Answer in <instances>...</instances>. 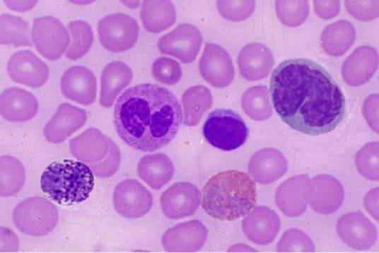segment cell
Segmentation results:
<instances>
[{
  "instance_id": "cell-1",
  "label": "cell",
  "mask_w": 379,
  "mask_h": 253,
  "mask_svg": "<svg viewBox=\"0 0 379 253\" xmlns=\"http://www.w3.org/2000/svg\"><path fill=\"white\" fill-rule=\"evenodd\" d=\"M272 100L292 129L315 136L332 131L345 112L342 90L322 66L310 59L284 61L272 73Z\"/></svg>"
},
{
  "instance_id": "cell-2",
  "label": "cell",
  "mask_w": 379,
  "mask_h": 253,
  "mask_svg": "<svg viewBox=\"0 0 379 253\" xmlns=\"http://www.w3.org/2000/svg\"><path fill=\"white\" fill-rule=\"evenodd\" d=\"M182 121L181 105L168 89L153 83L130 87L119 97L114 124L132 148L152 152L168 145Z\"/></svg>"
},
{
  "instance_id": "cell-3",
  "label": "cell",
  "mask_w": 379,
  "mask_h": 253,
  "mask_svg": "<svg viewBox=\"0 0 379 253\" xmlns=\"http://www.w3.org/2000/svg\"><path fill=\"white\" fill-rule=\"evenodd\" d=\"M257 189L245 172L230 170L212 176L202 191V208L220 220H235L247 214L255 206Z\"/></svg>"
},
{
  "instance_id": "cell-4",
  "label": "cell",
  "mask_w": 379,
  "mask_h": 253,
  "mask_svg": "<svg viewBox=\"0 0 379 253\" xmlns=\"http://www.w3.org/2000/svg\"><path fill=\"white\" fill-rule=\"evenodd\" d=\"M40 184L43 192L57 204L71 205L88 199L94 187V177L84 163L63 160L45 168Z\"/></svg>"
},
{
  "instance_id": "cell-5",
  "label": "cell",
  "mask_w": 379,
  "mask_h": 253,
  "mask_svg": "<svg viewBox=\"0 0 379 253\" xmlns=\"http://www.w3.org/2000/svg\"><path fill=\"white\" fill-rule=\"evenodd\" d=\"M69 148L74 157L88 165L100 178L112 176L119 166L118 146L98 129L91 127L71 139Z\"/></svg>"
},
{
  "instance_id": "cell-6",
  "label": "cell",
  "mask_w": 379,
  "mask_h": 253,
  "mask_svg": "<svg viewBox=\"0 0 379 253\" xmlns=\"http://www.w3.org/2000/svg\"><path fill=\"white\" fill-rule=\"evenodd\" d=\"M203 134L213 146L223 151H233L246 141L249 130L239 114L230 110L218 109L209 114Z\"/></svg>"
},
{
  "instance_id": "cell-7",
  "label": "cell",
  "mask_w": 379,
  "mask_h": 253,
  "mask_svg": "<svg viewBox=\"0 0 379 253\" xmlns=\"http://www.w3.org/2000/svg\"><path fill=\"white\" fill-rule=\"evenodd\" d=\"M13 220L22 233L31 236H43L55 228L58 222V211L47 199L30 197L16 206Z\"/></svg>"
},
{
  "instance_id": "cell-8",
  "label": "cell",
  "mask_w": 379,
  "mask_h": 253,
  "mask_svg": "<svg viewBox=\"0 0 379 253\" xmlns=\"http://www.w3.org/2000/svg\"><path fill=\"white\" fill-rule=\"evenodd\" d=\"M100 41L107 50L120 52L131 49L135 45L139 25L129 16L117 13L109 14L100 20L98 25Z\"/></svg>"
},
{
  "instance_id": "cell-9",
  "label": "cell",
  "mask_w": 379,
  "mask_h": 253,
  "mask_svg": "<svg viewBox=\"0 0 379 253\" xmlns=\"http://www.w3.org/2000/svg\"><path fill=\"white\" fill-rule=\"evenodd\" d=\"M32 39L36 49L51 61L61 57L69 43L68 30L59 20L51 16L33 20Z\"/></svg>"
},
{
  "instance_id": "cell-10",
  "label": "cell",
  "mask_w": 379,
  "mask_h": 253,
  "mask_svg": "<svg viewBox=\"0 0 379 253\" xmlns=\"http://www.w3.org/2000/svg\"><path fill=\"white\" fill-rule=\"evenodd\" d=\"M115 211L127 218L146 215L153 205L151 193L139 181L127 179L120 182L113 193Z\"/></svg>"
},
{
  "instance_id": "cell-11",
  "label": "cell",
  "mask_w": 379,
  "mask_h": 253,
  "mask_svg": "<svg viewBox=\"0 0 379 253\" xmlns=\"http://www.w3.org/2000/svg\"><path fill=\"white\" fill-rule=\"evenodd\" d=\"M202 43L199 29L192 24L183 23L161 37L158 47L163 54L173 56L184 63H191L196 59Z\"/></svg>"
},
{
  "instance_id": "cell-12",
  "label": "cell",
  "mask_w": 379,
  "mask_h": 253,
  "mask_svg": "<svg viewBox=\"0 0 379 253\" xmlns=\"http://www.w3.org/2000/svg\"><path fill=\"white\" fill-rule=\"evenodd\" d=\"M199 68L202 76L216 88L229 86L235 75L228 53L220 45L213 43H206Z\"/></svg>"
},
{
  "instance_id": "cell-13",
  "label": "cell",
  "mask_w": 379,
  "mask_h": 253,
  "mask_svg": "<svg viewBox=\"0 0 379 253\" xmlns=\"http://www.w3.org/2000/svg\"><path fill=\"white\" fill-rule=\"evenodd\" d=\"M201 203V193L190 182H177L167 189L161 196V206L170 219H180L195 213Z\"/></svg>"
},
{
  "instance_id": "cell-14",
  "label": "cell",
  "mask_w": 379,
  "mask_h": 253,
  "mask_svg": "<svg viewBox=\"0 0 379 253\" xmlns=\"http://www.w3.org/2000/svg\"><path fill=\"white\" fill-rule=\"evenodd\" d=\"M7 71L16 83L32 88L43 86L49 76L47 64L30 50H20L8 59Z\"/></svg>"
},
{
  "instance_id": "cell-15",
  "label": "cell",
  "mask_w": 379,
  "mask_h": 253,
  "mask_svg": "<svg viewBox=\"0 0 379 253\" xmlns=\"http://www.w3.org/2000/svg\"><path fill=\"white\" fill-rule=\"evenodd\" d=\"M207 233L201 221L192 220L168 229L162 237V244L168 252H196L205 244Z\"/></svg>"
},
{
  "instance_id": "cell-16",
  "label": "cell",
  "mask_w": 379,
  "mask_h": 253,
  "mask_svg": "<svg viewBox=\"0 0 379 253\" xmlns=\"http://www.w3.org/2000/svg\"><path fill=\"white\" fill-rule=\"evenodd\" d=\"M60 86L66 98L83 105L93 103L96 98V78L85 66H74L66 70L62 76Z\"/></svg>"
},
{
  "instance_id": "cell-17",
  "label": "cell",
  "mask_w": 379,
  "mask_h": 253,
  "mask_svg": "<svg viewBox=\"0 0 379 253\" xmlns=\"http://www.w3.org/2000/svg\"><path fill=\"white\" fill-rule=\"evenodd\" d=\"M337 230L342 240L356 250H365L376 240L373 224L361 212L349 213L338 221Z\"/></svg>"
},
{
  "instance_id": "cell-18",
  "label": "cell",
  "mask_w": 379,
  "mask_h": 253,
  "mask_svg": "<svg viewBox=\"0 0 379 253\" xmlns=\"http://www.w3.org/2000/svg\"><path fill=\"white\" fill-rule=\"evenodd\" d=\"M86 120L85 110L62 103L45 125L44 136L50 143H61L81 129Z\"/></svg>"
},
{
  "instance_id": "cell-19",
  "label": "cell",
  "mask_w": 379,
  "mask_h": 253,
  "mask_svg": "<svg viewBox=\"0 0 379 253\" xmlns=\"http://www.w3.org/2000/svg\"><path fill=\"white\" fill-rule=\"evenodd\" d=\"M242 227L250 241L265 245L276 237L280 228V220L274 211L260 206L243 219Z\"/></svg>"
},
{
  "instance_id": "cell-20",
  "label": "cell",
  "mask_w": 379,
  "mask_h": 253,
  "mask_svg": "<svg viewBox=\"0 0 379 253\" xmlns=\"http://www.w3.org/2000/svg\"><path fill=\"white\" fill-rule=\"evenodd\" d=\"M378 65L377 51L369 46H361L344 61L342 68V77L350 86H361L373 76Z\"/></svg>"
},
{
  "instance_id": "cell-21",
  "label": "cell",
  "mask_w": 379,
  "mask_h": 253,
  "mask_svg": "<svg viewBox=\"0 0 379 253\" xmlns=\"http://www.w3.org/2000/svg\"><path fill=\"white\" fill-rule=\"evenodd\" d=\"M238 62L241 76L252 81L266 78L274 66V60L267 46L250 43L240 50Z\"/></svg>"
},
{
  "instance_id": "cell-22",
  "label": "cell",
  "mask_w": 379,
  "mask_h": 253,
  "mask_svg": "<svg viewBox=\"0 0 379 253\" xmlns=\"http://www.w3.org/2000/svg\"><path fill=\"white\" fill-rule=\"evenodd\" d=\"M38 103L30 92L16 87L4 90L1 94L0 111L6 120L23 122L37 114Z\"/></svg>"
},
{
  "instance_id": "cell-23",
  "label": "cell",
  "mask_w": 379,
  "mask_h": 253,
  "mask_svg": "<svg viewBox=\"0 0 379 253\" xmlns=\"http://www.w3.org/2000/svg\"><path fill=\"white\" fill-rule=\"evenodd\" d=\"M287 162L284 155L276 149L264 148L256 152L250 158L248 171L253 179L260 184H269L285 174Z\"/></svg>"
},
{
  "instance_id": "cell-24",
  "label": "cell",
  "mask_w": 379,
  "mask_h": 253,
  "mask_svg": "<svg viewBox=\"0 0 379 253\" xmlns=\"http://www.w3.org/2000/svg\"><path fill=\"white\" fill-rule=\"evenodd\" d=\"M311 207L317 212H334L343 201V189L340 183L332 177L317 176L311 182Z\"/></svg>"
},
{
  "instance_id": "cell-25",
  "label": "cell",
  "mask_w": 379,
  "mask_h": 253,
  "mask_svg": "<svg viewBox=\"0 0 379 253\" xmlns=\"http://www.w3.org/2000/svg\"><path fill=\"white\" fill-rule=\"evenodd\" d=\"M132 69L124 63L119 61L108 64L101 74V88L100 104L110 107L119 93L127 86L132 81Z\"/></svg>"
},
{
  "instance_id": "cell-26",
  "label": "cell",
  "mask_w": 379,
  "mask_h": 253,
  "mask_svg": "<svg viewBox=\"0 0 379 253\" xmlns=\"http://www.w3.org/2000/svg\"><path fill=\"white\" fill-rule=\"evenodd\" d=\"M138 175L148 186L160 189L174 175L172 160L163 153L146 155L139 162Z\"/></svg>"
},
{
  "instance_id": "cell-27",
  "label": "cell",
  "mask_w": 379,
  "mask_h": 253,
  "mask_svg": "<svg viewBox=\"0 0 379 253\" xmlns=\"http://www.w3.org/2000/svg\"><path fill=\"white\" fill-rule=\"evenodd\" d=\"M356 30L348 20H340L327 25L320 37L324 51L332 56L344 54L354 44Z\"/></svg>"
},
{
  "instance_id": "cell-28",
  "label": "cell",
  "mask_w": 379,
  "mask_h": 253,
  "mask_svg": "<svg viewBox=\"0 0 379 253\" xmlns=\"http://www.w3.org/2000/svg\"><path fill=\"white\" fill-rule=\"evenodd\" d=\"M140 16L144 28L148 32L161 33L175 23L176 13L170 1H144Z\"/></svg>"
},
{
  "instance_id": "cell-29",
  "label": "cell",
  "mask_w": 379,
  "mask_h": 253,
  "mask_svg": "<svg viewBox=\"0 0 379 253\" xmlns=\"http://www.w3.org/2000/svg\"><path fill=\"white\" fill-rule=\"evenodd\" d=\"M184 123L187 126L197 125L204 112L212 105L210 90L204 86H194L183 93Z\"/></svg>"
},
{
  "instance_id": "cell-30",
  "label": "cell",
  "mask_w": 379,
  "mask_h": 253,
  "mask_svg": "<svg viewBox=\"0 0 379 253\" xmlns=\"http://www.w3.org/2000/svg\"><path fill=\"white\" fill-rule=\"evenodd\" d=\"M0 42L14 47L32 46L28 22L21 18L7 13L1 15Z\"/></svg>"
},
{
  "instance_id": "cell-31",
  "label": "cell",
  "mask_w": 379,
  "mask_h": 253,
  "mask_svg": "<svg viewBox=\"0 0 379 253\" xmlns=\"http://www.w3.org/2000/svg\"><path fill=\"white\" fill-rule=\"evenodd\" d=\"M242 107L246 114L256 121L268 119L272 114L269 91L264 86L249 88L242 97Z\"/></svg>"
},
{
  "instance_id": "cell-32",
  "label": "cell",
  "mask_w": 379,
  "mask_h": 253,
  "mask_svg": "<svg viewBox=\"0 0 379 253\" xmlns=\"http://www.w3.org/2000/svg\"><path fill=\"white\" fill-rule=\"evenodd\" d=\"M1 196L8 197L16 194L23 187L25 180V168L16 158L3 155L0 160Z\"/></svg>"
},
{
  "instance_id": "cell-33",
  "label": "cell",
  "mask_w": 379,
  "mask_h": 253,
  "mask_svg": "<svg viewBox=\"0 0 379 253\" xmlns=\"http://www.w3.org/2000/svg\"><path fill=\"white\" fill-rule=\"evenodd\" d=\"M71 34V44L65 52L67 58L76 60L81 58L90 50L93 42V33L90 25L83 20H77L67 25Z\"/></svg>"
},
{
  "instance_id": "cell-34",
  "label": "cell",
  "mask_w": 379,
  "mask_h": 253,
  "mask_svg": "<svg viewBox=\"0 0 379 253\" xmlns=\"http://www.w3.org/2000/svg\"><path fill=\"white\" fill-rule=\"evenodd\" d=\"M275 7L279 20L290 27L302 24L309 13L307 1H276Z\"/></svg>"
},
{
  "instance_id": "cell-35",
  "label": "cell",
  "mask_w": 379,
  "mask_h": 253,
  "mask_svg": "<svg viewBox=\"0 0 379 253\" xmlns=\"http://www.w3.org/2000/svg\"><path fill=\"white\" fill-rule=\"evenodd\" d=\"M356 163L358 170L364 177L369 180H378V143H368L362 149H361L356 154Z\"/></svg>"
},
{
  "instance_id": "cell-36",
  "label": "cell",
  "mask_w": 379,
  "mask_h": 253,
  "mask_svg": "<svg viewBox=\"0 0 379 253\" xmlns=\"http://www.w3.org/2000/svg\"><path fill=\"white\" fill-rule=\"evenodd\" d=\"M152 73L157 81L172 86L178 83L182 71L175 60L163 57L158 58L153 63Z\"/></svg>"
},
{
  "instance_id": "cell-37",
  "label": "cell",
  "mask_w": 379,
  "mask_h": 253,
  "mask_svg": "<svg viewBox=\"0 0 379 253\" xmlns=\"http://www.w3.org/2000/svg\"><path fill=\"white\" fill-rule=\"evenodd\" d=\"M253 1H218L217 7L221 15L227 20L238 21L248 18L254 11Z\"/></svg>"
},
{
  "instance_id": "cell-38",
  "label": "cell",
  "mask_w": 379,
  "mask_h": 253,
  "mask_svg": "<svg viewBox=\"0 0 379 253\" xmlns=\"http://www.w3.org/2000/svg\"><path fill=\"white\" fill-rule=\"evenodd\" d=\"M279 252H313L314 247L310 239L302 232L290 230L284 233L278 244Z\"/></svg>"
},
{
  "instance_id": "cell-39",
  "label": "cell",
  "mask_w": 379,
  "mask_h": 253,
  "mask_svg": "<svg viewBox=\"0 0 379 253\" xmlns=\"http://www.w3.org/2000/svg\"><path fill=\"white\" fill-rule=\"evenodd\" d=\"M347 11L354 18L361 20H369L378 15V1H346Z\"/></svg>"
},
{
  "instance_id": "cell-40",
  "label": "cell",
  "mask_w": 379,
  "mask_h": 253,
  "mask_svg": "<svg viewBox=\"0 0 379 253\" xmlns=\"http://www.w3.org/2000/svg\"><path fill=\"white\" fill-rule=\"evenodd\" d=\"M313 4L317 15L326 20L336 16L340 9L339 1H314Z\"/></svg>"
}]
</instances>
